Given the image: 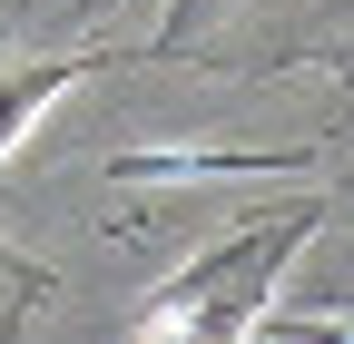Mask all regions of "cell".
<instances>
[{
    "instance_id": "5b68a950",
    "label": "cell",
    "mask_w": 354,
    "mask_h": 344,
    "mask_svg": "<svg viewBox=\"0 0 354 344\" xmlns=\"http://www.w3.org/2000/svg\"><path fill=\"white\" fill-rule=\"evenodd\" d=\"M276 344H354V305L344 315H266Z\"/></svg>"
},
{
    "instance_id": "3957f363",
    "label": "cell",
    "mask_w": 354,
    "mask_h": 344,
    "mask_svg": "<svg viewBox=\"0 0 354 344\" xmlns=\"http://www.w3.org/2000/svg\"><path fill=\"white\" fill-rule=\"evenodd\" d=\"M69 79H79V59H39V69H0V148H10L20 128H30V108H39V99H59Z\"/></svg>"
},
{
    "instance_id": "277c9868",
    "label": "cell",
    "mask_w": 354,
    "mask_h": 344,
    "mask_svg": "<svg viewBox=\"0 0 354 344\" xmlns=\"http://www.w3.org/2000/svg\"><path fill=\"white\" fill-rule=\"evenodd\" d=\"M39 285H50V276H39V266H20V256L0 246V344L20 334V315H30V295H39Z\"/></svg>"
},
{
    "instance_id": "7a4b0ae2",
    "label": "cell",
    "mask_w": 354,
    "mask_h": 344,
    "mask_svg": "<svg viewBox=\"0 0 354 344\" xmlns=\"http://www.w3.org/2000/svg\"><path fill=\"white\" fill-rule=\"evenodd\" d=\"M246 10H266V0H177L167 30H158V50H187V59H227L236 50V30Z\"/></svg>"
},
{
    "instance_id": "6da1fadb",
    "label": "cell",
    "mask_w": 354,
    "mask_h": 344,
    "mask_svg": "<svg viewBox=\"0 0 354 344\" xmlns=\"http://www.w3.org/2000/svg\"><path fill=\"white\" fill-rule=\"evenodd\" d=\"M325 227V207H266V217H246L236 236H216L197 266H177L158 295H148V344H246L256 315L276 305V285L295 266V246Z\"/></svg>"
}]
</instances>
